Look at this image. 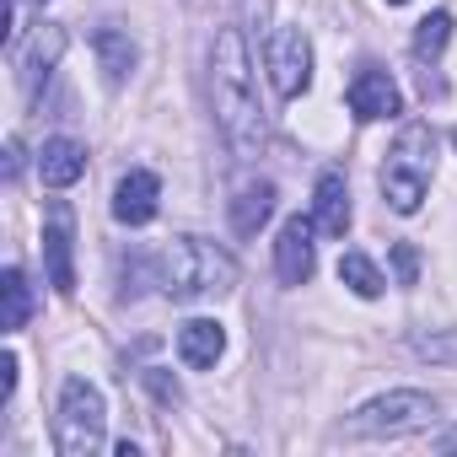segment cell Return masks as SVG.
<instances>
[{
	"label": "cell",
	"instance_id": "6da1fadb",
	"mask_svg": "<svg viewBox=\"0 0 457 457\" xmlns=\"http://www.w3.org/2000/svg\"><path fill=\"white\" fill-rule=\"evenodd\" d=\"M210 108L215 124L237 156H259L264 151V108H259V87H253V65H248V44L237 28H220L210 44Z\"/></svg>",
	"mask_w": 457,
	"mask_h": 457
},
{
	"label": "cell",
	"instance_id": "7a4b0ae2",
	"mask_svg": "<svg viewBox=\"0 0 457 457\" xmlns=\"http://www.w3.org/2000/svg\"><path fill=\"white\" fill-rule=\"evenodd\" d=\"M156 286L172 302H199V296H226L237 286V259L204 243V237H172L156 259Z\"/></svg>",
	"mask_w": 457,
	"mask_h": 457
},
{
	"label": "cell",
	"instance_id": "3957f363",
	"mask_svg": "<svg viewBox=\"0 0 457 457\" xmlns=\"http://www.w3.org/2000/svg\"><path fill=\"white\" fill-rule=\"evenodd\" d=\"M436 151H441V140H436V129H430L425 119L403 124L398 140L387 145V162H382L377 183H382V199H387L398 215H414V210H420V199H425V188H430V178H436Z\"/></svg>",
	"mask_w": 457,
	"mask_h": 457
},
{
	"label": "cell",
	"instance_id": "277c9868",
	"mask_svg": "<svg viewBox=\"0 0 457 457\" xmlns=\"http://www.w3.org/2000/svg\"><path fill=\"white\" fill-rule=\"evenodd\" d=\"M108 430V403L87 377H65L60 387V414H54V446L60 457H92Z\"/></svg>",
	"mask_w": 457,
	"mask_h": 457
},
{
	"label": "cell",
	"instance_id": "5b68a950",
	"mask_svg": "<svg viewBox=\"0 0 457 457\" xmlns=\"http://www.w3.org/2000/svg\"><path fill=\"white\" fill-rule=\"evenodd\" d=\"M430 420H436V398L398 387L355 409V436H409V430H425Z\"/></svg>",
	"mask_w": 457,
	"mask_h": 457
},
{
	"label": "cell",
	"instance_id": "8992f818",
	"mask_svg": "<svg viewBox=\"0 0 457 457\" xmlns=\"http://www.w3.org/2000/svg\"><path fill=\"white\" fill-rule=\"evenodd\" d=\"M264 65H270V81L280 97H302L312 87V38L302 28H280L264 49Z\"/></svg>",
	"mask_w": 457,
	"mask_h": 457
},
{
	"label": "cell",
	"instance_id": "52a82bcc",
	"mask_svg": "<svg viewBox=\"0 0 457 457\" xmlns=\"http://www.w3.org/2000/svg\"><path fill=\"white\" fill-rule=\"evenodd\" d=\"M312 215H291L280 226V237H275V275L286 286H307L312 270H318V243H312Z\"/></svg>",
	"mask_w": 457,
	"mask_h": 457
},
{
	"label": "cell",
	"instance_id": "ba28073f",
	"mask_svg": "<svg viewBox=\"0 0 457 457\" xmlns=\"http://www.w3.org/2000/svg\"><path fill=\"white\" fill-rule=\"evenodd\" d=\"M350 113L361 119V124H377V119H398L403 113V92H398V81L387 76V71H377V65H361L355 76H350Z\"/></svg>",
	"mask_w": 457,
	"mask_h": 457
},
{
	"label": "cell",
	"instance_id": "9c48e42d",
	"mask_svg": "<svg viewBox=\"0 0 457 457\" xmlns=\"http://www.w3.org/2000/svg\"><path fill=\"white\" fill-rule=\"evenodd\" d=\"M65 44H71V38H65V28H60V22H38V28H33V38L17 49V76H22V87H28L33 97H38V87L54 76V65L65 60Z\"/></svg>",
	"mask_w": 457,
	"mask_h": 457
},
{
	"label": "cell",
	"instance_id": "30bf717a",
	"mask_svg": "<svg viewBox=\"0 0 457 457\" xmlns=\"http://www.w3.org/2000/svg\"><path fill=\"white\" fill-rule=\"evenodd\" d=\"M71 204H49V226H44V264H49V286L60 296H76V259H71Z\"/></svg>",
	"mask_w": 457,
	"mask_h": 457
},
{
	"label": "cell",
	"instance_id": "8fae6325",
	"mask_svg": "<svg viewBox=\"0 0 457 457\" xmlns=\"http://www.w3.org/2000/svg\"><path fill=\"white\" fill-rule=\"evenodd\" d=\"M156 204H162V178L156 172L135 167V172L119 178V188H113V220L119 226H151Z\"/></svg>",
	"mask_w": 457,
	"mask_h": 457
},
{
	"label": "cell",
	"instance_id": "7c38bea8",
	"mask_svg": "<svg viewBox=\"0 0 457 457\" xmlns=\"http://www.w3.org/2000/svg\"><path fill=\"white\" fill-rule=\"evenodd\" d=\"M312 226L323 237H345L350 232V183L345 172H318V188H312Z\"/></svg>",
	"mask_w": 457,
	"mask_h": 457
},
{
	"label": "cell",
	"instance_id": "4fadbf2b",
	"mask_svg": "<svg viewBox=\"0 0 457 457\" xmlns=\"http://www.w3.org/2000/svg\"><path fill=\"white\" fill-rule=\"evenodd\" d=\"M92 49H97V71H103V81H108V87H124V81L135 76L140 49H135V38H129L124 28L103 22V28L92 33Z\"/></svg>",
	"mask_w": 457,
	"mask_h": 457
},
{
	"label": "cell",
	"instance_id": "5bb4252c",
	"mask_svg": "<svg viewBox=\"0 0 457 457\" xmlns=\"http://www.w3.org/2000/svg\"><path fill=\"white\" fill-rule=\"evenodd\" d=\"M220 350H226V328H220L215 318H188V323L178 328V361H183L188 371H210V366L220 361Z\"/></svg>",
	"mask_w": 457,
	"mask_h": 457
},
{
	"label": "cell",
	"instance_id": "9a60e30c",
	"mask_svg": "<svg viewBox=\"0 0 457 457\" xmlns=\"http://www.w3.org/2000/svg\"><path fill=\"white\" fill-rule=\"evenodd\" d=\"M81 172H87V145H81V140H71V135L44 140V151H38V178H44L49 188H71Z\"/></svg>",
	"mask_w": 457,
	"mask_h": 457
},
{
	"label": "cell",
	"instance_id": "2e32d148",
	"mask_svg": "<svg viewBox=\"0 0 457 457\" xmlns=\"http://www.w3.org/2000/svg\"><path fill=\"white\" fill-rule=\"evenodd\" d=\"M28 318H33V286L17 264H6V275H0V328L17 334L28 328Z\"/></svg>",
	"mask_w": 457,
	"mask_h": 457
},
{
	"label": "cell",
	"instance_id": "e0dca14e",
	"mask_svg": "<svg viewBox=\"0 0 457 457\" xmlns=\"http://www.w3.org/2000/svg\"><path fill=\"white\" fill-rule=\"evenodd\" d=\"M275 215V183H248L237 199H232V226H237V237H259V226Z\"/></svg>",
	"mask_w": 457,
	"mask_h": 457
},
{
	"label": "cell",
	"instance_id": "ac0fdd59",
	"mask_svg": "<svg viewBox=\"0 0 457 457\" xmlns=\"http://www.w3.org/2000/svg\"><path fill=\"white\" fill-rule=\"evenodd\" d=\"M339 286H350L361 302H377L382 291H387V280H382V270L366 259V253H345L339 259Z\"/></svg>",
	"mask_w": 457,
	"mask_h": 457
},
{
	"label": "cell",
	"instance_id": "d6986e66",
	"mask_svg": "<svg viewBox=\"0 0 457 457\" xmlns=\"http://www.w3.org/2000/svg\"><path fill=\"white\" fill-rule=\"evenodd\" d=\"M409 350L420 355V361H436V366H457V328H420V334H409Z\"/></svg>",
	"mask_w": 457,
	"mask_h": 457
},
{
	"label": "cell",
	"instance_id": "ffe728a7",
	"mask_svg": "<svg viewBox=\"0 0 457 457\" xmlns=\"http://www.w3.org/2000/svg\"><path fill=\"white\" fill-rule=\"evenodd\" d=\"M446 44H452V12H430L414 28V60H436Z\"/></svg>",
	"mask_w": 457,
	"mask_h": 457
},
{
	"label": "cell",
	"instance_id": "44dd1931",
	"mask_svg": "<svg viewBox=\"0 0 457 457\" xmlns=\"http://www.w3.org/2000/svg\"><path fill=\"white\" fill-rule=\"evenodd\" d=\"M145 387H151L162 403H183V387H178V377H167L162 366H151V371H145Z\"/></svg>",
	"mask_w": 457,
	"mask_h": 457
},
{
	"label": "cell",
	"instance_id": "7402d4cb",
	"mask_svg": "<svg viewBox=\"0 0 457 457\" xmlns=\"http://www.w3.org/2000/svg\"><path fill=\"white\" fill-rule=\"evenodd\" d=\"M393 270H398L403 286H414V275H420V253H414L409 243H398V248H393Z\"/></svg>",
	"mask_w": 457,
	"mask_h": 457
},
{
	"label": "cell",
	"instance_id": "603a6c76",
	"mask_svg": "<svg viewBox=\"0 0 457 457\" xmlns=\"http://www.w3.org/2000/svg\"><path fill=\"white\" fill-rule=\"evenodd\" d=\"M12 393H17V355L6 350L0 355V403H12Z\"/></svg>",
	"mask_w": 457,
	"mask_h": 457
},
{
	"label": "cell",
	"instance_id": "cb8c5ba5",
	"mask_svg": "<svg viewBox=\"0 0 457 457\" xmlns=\"http://www.w3.org/2000/svg\"><path fill=\"white\" fill-rule=\"evenodd\" d=\"M17 172H22V140L12 135L6 140V178H17Z\"/></svg>",
	"mask_w": 457,
	"mask_h": 457
},
{
	"label": "cell",
	"instance_id": "d4e9b609",
	"mask_svg": "<svg viewBox=\"0 0 457 457\" xmlns=\"http://www.w3.org/2000/svg\"><path fill=\"white\" fill-rule=\"evenodd\" d=\"M441 446H457V436H446V441H441Z\"/></svg>",
	"mask_w": 457,
	"mask_h": 457
},
{
	"label": "cell",
	"instance_id": "484cf974",
	"mask_svg": "<svg viewBox=\"0 0 457 457\" xmlns=\"http://www.w3.org/2000/svg\"><path fill=\"white\" fill-rule=\"evenodd\" d=\"M387 6H409V0H387Z\"/></svg>",
	"mask_w": 457,
	"mask_h": 457
},
{
	"label": "cell",
	"instance_id": "4316f807",
	"mask_svg": "<svg viewBox=\"0 0 457 457\" xmlns=\"http://www.w3.org/2000/svg\"><path fill=\"white\" fill-rule=\"evenodd\" d=\"M452 140H457V129H452Z\"/></svg>",
	"mask_w": 457,
	"mask_h": 457
}]
</instances>
